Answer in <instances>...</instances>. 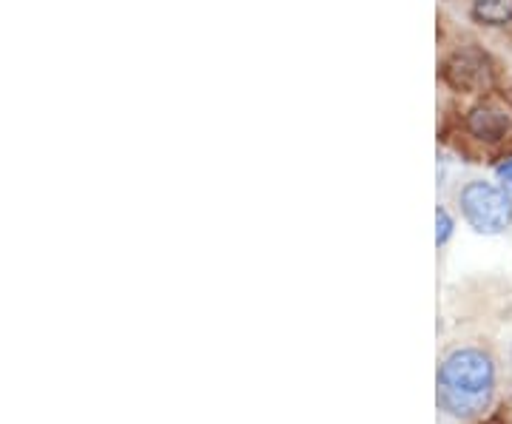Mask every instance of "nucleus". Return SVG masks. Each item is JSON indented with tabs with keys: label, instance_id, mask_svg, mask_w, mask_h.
Instances as JSON below:
<instances>
[{
	"label": "nucleus",
	"instance_id": "f257e3e1",
	"mask_svg": "<svg viewBox=\"0 0 512 424\" xmlns=\"http://www.w3.org/2000/svg\"><path fill=\"white\" fill-rule=\"evenodd\" d=\"M495 390L493 359L478 348H458L439 368V405L456 419H473L490 405Z\"/></svg>",
	"mask_w": 512,
	"mask_h": 424
},
{
	"label": "nucleus",
	"instance_id": "f03ea898",
	"mask_svg": "<svg viewBox=\"0 0 512 424\" xmlns=\"http://www.w3.org/2000/svg\"><path fill=\"white\" fill-rule=\"evenodd\" d=\"M461 211L478 234H501L512 222V197L493 183H470L461 191Z\"/></svg>",
	"mask_w": 512,
	"mask_h": 424
},
{
	"label": "nucleus",
	"instance_id": "7ed1b4c3",
	"mask_svg": "<svg viewBox=\"0 0 512 424\" xmlns=\"http://www.w3.org/2000/svg\"><path fill=\"white\" fill-rule=\"evenodd\" d=\"M467 129L476 134L478 140H501L507 131H510V117L504 111L490 109V106H481L470 117H467Z\"/></svg>",
	"mask_w": 512,
	"mask_h": 424
},
{
	"label": "nucleus",
	"instance_id": "20e7f679",
	"mask_svg": "<svg viewBox=\"0 0 512 424\" xmlns=\"http://www.w3.org/2000/svg\"><path fill=\"white\" fill-rule=\"evenodd\" d=\"M473 18L487 26H504L512 20V0H476Z\"/></svg>",
	"mask_w": 512,
	"mask_h": 424
},
{
	"label": "nucleus",
	"instance_id": "39448f33",
	"mask_svg": "<svg viewBox=\"0 0 512 424\" xmlns=\"http://www.w3.org/2000/svg\"><path fill=\"white\" fill-rule=\"evenodd\" d=\"M450 231H453V222H450V217H447V211H444V208H439V231H436L439 245H444V242H447Z\"/></svg>",
	"mask_w": 512,
	"mask_h": 424
},
{
	"label": "nucleus",
	"instance_id": "423d86ee",
	"mask_svg": "<svg viewBox=\"0 0 512 424\" xmlns=\"http://www.w3.org/2000/svg\"><path fill=\"white\" fill-rule=\"evenodd\" d=\"M498 177H501V180H504V183L512 188V160H507L504 166H498Z\"/></svg>",
	"mask_w": 512,
	"mask_h": 424
}]
</instances>
